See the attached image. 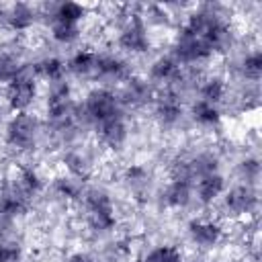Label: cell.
<instances>
[{
  "instance_id": "cell-5",
  "label": "cell",
  "mask_w": 262,
  "mask_h": 262,
  "mask_svg": "<svg viewBox=\"0 0 262 262\" xmlns=\"http://www.w3.org/2000/svg\"><path fill=\"white\" fill-rule=\"evenodd\" d=\"M35 94H37V88H35V82L27 76H18L14 78L8 88H6V100L10 104V108L14 111H25L33 100H35Z\"/></svg>"
},
{
  "instance_id": "cell-31",
  "label": "cell",
  "mask_w": 262,
  "mask_h": 262,
  "mask_svg": "<svg viewBox=\"0 0 262 262\" xmlns=\"http://www.w3.org/2000/svg\"><path fill=\"white\" fill-rule=\"evenodd\" d=\"M70 262H94V258H90L88 254H74Z\"/></svg>"
},
{
  "instance_id": "cell-3",
  "label": "cell",
  "mask_w": 262,
  "mask_h": 262,
  "mask_svg": "<svg viewBox=\"0 0 262 262\" xmlns=\"http://www.w3.org/2000/svg\"><path fill=\"white\" fill-rule=\"evenodd\" d=\"M88 205V221L94 229H111L115 225V213L113 203L102 190H90L86 194Z\"/></svg>"
},
{
  "instance_id": "cell-8",
  "label": "cell",
  "mask_w": 262,
  "mask_h": 262,
  "mask_svg": "<svg viewBox=\"0 0 262 262\" xmlns=\"http://www.w3.org/2000/svg\"><path fill=\"white\" fill-rule=\"evenodd\" d=\"M254 203H256V196L250 186H235L225 196V205L233 213H246L254 207Z\"/></svg>"
},
{
  "instance_id": "cell-30",
  "label": "cell",
  "mask_w": 262,
  "mask_h": 262,
  "mask_svg": "<svg viewBox=\"0 0 262 262\" xmlns=\"http://www.w3.org/2000/svg\"><path fill=\"white\" fill-rule=\"evenodd\" d=\"M242 172L246 174V178H256L260 172V164L256 160H246L242 162Z\"/></svg>"
},
{
  "instance_id": "cell-16",
  "label": "cell",
  "mask_w": 262,
  "mask_h": 262,
  "mask_svg": "<svg viewBox=\"0 0 262 262\" xmlns=\"http://www.w3.org/2000/svg\"><path fill=\"white\" fill-rule=\"evenodd\" d=\"M166 201L174 207H184L190 201V184L182 180H174L166 190Z\"/></svg>"
},
{
  "instance_id": "cell-23",
  "label": "cell",
  "mask_w": 262,
  "mask_h": 262,
  "mask_svg": "<svg viewBox=\"0 0 262 262\" xmlns=\"http://www.w3.org/2000/svg\"><path fill=\"white\" fill-rule=\"evenodd\" d=\"M143 262H182V256L176 248H170V246H162V248H156L151 250Z\"/></svg>"
},
{
  "instance_id": "cell-28",
  "label": "cell",
  "mask_w": 262,
  "mask_h": 262,
  "mask_svg": "<svg viewBox=\"0 0 262 262\" xmlns=\"http://www.w3.org/2000/svg\"><path fill=\"white\" fill-rule=\"evenodd\" d=\"M20 250L14 244H2L0 246V262H18Z\"/></svg>"
},
{
  "instance_id": "cell-29",
  "label": "cell",
  "mask_w": 262,
  "mask_h": 262,
  "mask_svg": "<svg viewBox=\"0 0 262 262\" xmlns=\"http://www.w3.org/2000/svg\"><path fill=\"white\" fill-rule=\"evenodd\" d=\"M57 190L61 192V194H66V196H76L78 192H80V186L76 184V180H72V178H61V180H57Z\"/></svg>"
},
{
  "instance_id": "cell-13",
  "label": "cell",
  "mask_w": 262,
  "mask_h": 262,
  "mask_svg": "<svg viewBox=\"0 0 262 262\" xmlns=\"http://www.w3.org/2000/svg\"><path fill=\"white\" fill-rule=\"evenodd\" d=\"M149 96H151V90H149L147 82H141V80H129L125 86V92H123L125 102H131V104H141V102L149 100Z\"/></svg>"
},
{
  "instance_id": "cell-10",
  "label": "cell",
  "mask_w": 262,
  "mask_h": 262,
  "mask_svg": "<svg viewBox=\"0 0 262 262\" xmlns=\"http://www.w3.org/2000/svg\"><path fill=\"white\" fill-rule=\"evenodd\" d=\"M225 188V182H223V176L219 174H207L199 180V199L203 203H213Z\"/></svg>"
},
{
  "instance_id": "cell-20",
  "label": "cell",
  "mask_w": 262,
  "mask_h": 262,
  "mask_svg": "<svg viewBox=\"0 0 262 262\" xmlns=\"http://www.w3.org/2000/svg\"><path fill=\"white\" fill-rule=\"evenodd\" d=\"M223 94H225V84L219 80V78H211V80H207L205 84H203V88H201V100H205V102H209V104H217L221 98H223Z\"/></svg>"
},
{
  "instance_id": "cell-14",
  "label": "cell",
  "mask_w": 262,
  "mask_h": 262,
  "mask_svg": "<svg viewBox=\"0 0 262 262\" xmlns=\"http://www.w3.org/2000/svg\"><path fill=\"white\" fill-rule=\"evenodd\" d=\"M35 72L49 82H59L63 76V63L57 57H45L43 61H39L35 66Z\"/></svg>"
},
{
  "instance_id": "cell-21",
  "label": "cell",
  "mask_w": 262,
  "mask_h": 262,
  "mask_svg": "<svg viewBox=\"0 0 262 262\" xmlns=\"http://www.w3.org/2000/svg\"><path fill=\"white\" fill-rule=\"evenodd\" d=\"M84 16V8L76 2H63L55 8V20H68V23H78Z\"/></svg>"
},
{
  "instance_id": "cell-22",
  "label": "cell",
  "mask_w": 262,
  "mask_h": 262,
  "mask_svg": "<svg viewBox=\"0 0 262 262\" xmlns=\"http://www.w3.org/2000/svg\"><path fill=\"white\" fill-rule=\"evenodd\" d=\"M96 72L102 76H121L125 72V63L113 55H102V57H98Z\"/></svg>"
},
{
  "instance_id": "cell-2",
  "label": "cell",
  "mask_w": 262,
  "mask_h": 262,
  "mask_svg": "<svg viewBox=\"0 0 262 262\" xmlns=\"http://www.w3.org/2000/svg\"><path fill=\"white\" fill-rule=\"evenodd\" d=\"M35 133H37V121L29 113H16L6 127V141L12 147L29 149L35 143Z\"/></svg>"
},
{
  "instance_id": "cell-6",
  "label": "cell",
  "mask_w": 262,
  "mask_h": 262,
  "mask_svg": "<svg viewBox=\"0 0 262 262\" xmlns=\"http://www.w3.org/2000/svg\"><path fill=\"white\" fill-rule=\"evenodd\" d=\"M119 45L127 51H143L147 49V35H145V27L143 23L135 16L133 20H129V25L121 31L119 35Z\"/></svg>"
},
{
  "instance_id": "cell-24",
  "label": "cell",
  "mask_w": 262,
  "mask_h": 262,
  "mask_svg": "<svg viewBox=\"0 0 262 262\" xmlns=\"http://www.w3.org/2000/svg\"><path fill=\"white\" fill-rule=\"evenodd\" d=\"M20 76V66L14 57L10 55H0V82H12L14 78Z\"/></svg>"
},
{
  "instance_id": "cell-7",
  "label": "cell",
  "mask_w": 262,
  "mask_h": 262,
  "mask_svg": "<svg viewBox=\"0 0 262 262\" xmlns=\"http://www.w3.org/2000/svg\"><path fill=\"white\" fill-rule=\"evenodd\" d=\"M98 131H100V139L111 145V147H119L125 137H127V129H125V123L121 121V117H113L108 121H102L98 123Z\"/></svg>"
},
{
  "instance_id": "cell-15",
  "label": "cell",
  "mask_w": 262,
  "mask_h": 262,
  "mask_svg": "<svg viewBox=\"0 0 262 262\" xmlns=\"http://www.w3.org/2000/svg\"><path fill=\"white\" fill-rule=\"evenodd\" d=\"M96 63H98V55L92 53V51H80L72 57L70 61V70L74 74H90L96 70Z\"/></svg>"
},
{
  "instance_id": "cell-9",
  "label": "cell",
  "mask_w": 262,
  "mask_h": 262,
  "mask_svg": "<svg viewBox=\"0 0 262 262\" xmlns=\"http://www.w3.org/2000/svg\"><path fill=\"white\" fill-rule=\"evenodd\" d=\"M219 235H221V229L217 223H211V221H192L190 223V237L199 246H213V244H217Z\"/></svg>"
},
{
  "instance_id": "cell-17",
  "label": "cell",
  "mask_w": 262,
  "mask_h": 262,
  "mask_svg": "<svg viewBox=\"0 0 262 262\" xmlns=\"http://www.w3.org/2000/svg\"><path fill=\"white\" fill-rule=\"evenodd\" d=\"M51 35L59 43H70L80 35L78 23H68V20H53L51 25Z\"/></svg>"
},
{
  "instance_id": "cell-25",
  "label": "cell",
  "mask_w": 262,
  "mask_h": 262,
  "mask_svg": "<svg viewBox=\"0 0 262 262\" xmlns=\"http://www.w3.org/2000/svg\"><path fill=\"white\" fill-rule=\"evenodd\" d=\"M242 70H244V76L250 78V80H258L260 74H262V55L260 53H252L244 59L242 63Z\"/></svg>"
},
{
  "instance_id": "cell-27",
  "label": "cell",
  "mask_w": 262,
  "mask_h": 262,
  "mask_svg": "<svg viewBox=\"0 0 262 262\" xmlns=\"http://www.w3.org/2000/svg\"><path fill=\"white\" fill-rule=\"evenodd\" d=\"M66 166L70 168L72 174L82 176L84 170H86V160H84L80 154H68V156H66Z\"/></svg>"
},
{
  "instance_id": "cell-18",
  "label": "cell",
  "mask_w": 262,
  "mask_h": 262,
  "mask_svg": "<svg viewBox=\"0 0 262 262\" xmlns=\"http://www.w3.org/2000/svg\"><path fill=\"white\" fill-rule=\"evenodd\" d=\"M192 117L203 125H213L219 121V111L215 104H209L205 100H199L192 104Z\"/></svg>"
},
{
  "instance_id": "cell-1",
  "label": "cell",
  "mask_w": 262,
  "mask_h": 262,
  "mask_svg": "<svg viewBox=\"0 0 262 262\" xmlns=\"http://www.w3.org/2000/svg\"><path fill=\"white\" fill-rule=\"evenodd\" d=\"M84 113L88 119L96 121V123H102V121H108L113 117H119V100L113 92L104 90V88H98V90H92L88 96H86V102H84Z\"/></svg>"
},
{
  "instance_id": "cell-19",
  "label": "cell",
  "mask_w": 262,
  "mask_h": 262,
  "mask_svg": "<svg viewBox=\"0 0 262 262\" xmlns=\"http://www.w3.org/2000/svg\"><path fill=\"white\" fill-rule=\"evenodd\" d=\"M178 72V66L172 57H160L151 66V78L154 80H172Z\"/></svg>"
},
{
  "instance_id": "cell-4",
  "label": "cell",
  "mask_w": 262,
  "mask_h": 262,
  "mask_svg": "<svg viewBox=\"0 0 262 262\" xmlns=\"http://www.w3.org/2000/svg\"><path fill=\"white\" fill-rule=\"evenodd\" d=\"M174 53H176V57H178L180 61L192 63V61H199V59L209 57L213 51L209 49V45L205 43L203 37H196V35H192L186 27H182L180 33H178L176 45H174Z\"/></svg>"
},
{
  "instance_id": "cell-11",
  "label": "cell",
  "mask_w": 262,
  "mask_h": 262,
  "mask_svg": "<svg viewBox=\"0 0 262 262\" xmlns=\"http://www.w3.org/2000/svg\"><path fill=\"white\" fill-rule=\"evenodd\" d=\"M6 20H8V25H10L12 29L23 31V29H29V27L33 25L35 12H33L31 6H27V4H14V6L10 8V12L6 14Z\"/></svg>"
},
{
  "instance_id": "cell-12",
  "label": "cell",
  "mask_w": 262,
  "mask_h": 262,
  "mask_svg": "<svg viewBox=\"0 0 262 262\" xmlns=\"http://www.w3.org/2000/svg\"><path fill=\"white\" fill-rule=\"evenodd\" d=\"M156 113H158V117H160L162 123L172 125V123H176V121L180 119L182 106H180V102H178L174 96H166V98H160Z\"/></svg>"
},
{
  "instance_id": "cell-26",
  "label": "cell",
  "mask_w": 262,
  "mask_h": 262,
  "mask_svg": "<svg viewBox=\"0 0 262 262\" xmlns=\"http://www.w3.org/2000/svg\"><path fill=\"white\" fill-rule=\"evenodd\" d=\"M20 188H23V192H27V194L37 192V190L41 188V180H39L37 172L29 170V168L23 170V172H20Z\"/></svg>"
}]
</instances>
